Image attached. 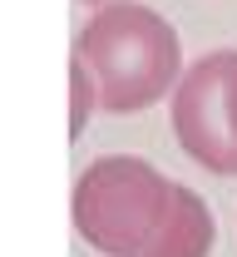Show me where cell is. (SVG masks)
Segmentation results:
<instances>
[{
    "instance_id": "5b68a950",
    "label": "cell",
    "mask_w": 237,
    "mask_h": 257,
    "mask_svg": "<svg viewBox=\"0 0 237 257\" xmlns=\"http://www.w3.org/2000/svg\"><path fill=\"white\" fill-rule=\"evenodd\" d=\"M99 109V84H94V74H89V64L69 60V134L79 139L84 128H89V114Z\"/></svg>"
},
{
    "instance_id": "6da1fadb",
    "label": "cell",
    "mask_w": 237,
    "mask_h": 257,
    "mask_svg": "<svg viewBox=\"0 0 237 257\" xmlns=\"http://www.w3.org/2000/svg\"><path fill=\"white\" fill-rule=\"evenodd\" d=\"M74 55L99 84V114H143L183 79L178 30L138 0H114L74 35Z\"/></svg>"
},
{
    "instance_id": "3957f363",
    "label": "cell",
    "mask_w": 237,
    "mask_h": 257,
    "mask_svg": "<svg viewBox=\"0 0 237 257\" xmlns=\"http://www.w3.org/2000/svg\"><path fill=\"white\" fill-rule=\"evenodd\" d=\"M168 119L198 168L237 178V50H212L183 69Z\"/></svg>"
},
{
    "instance_id": "7a4b0ae2",
    "label": "cell",
    "mask_w": 237,
    "mask_h": 257,
    "mask_svg": "<svg viewBox=\"0 0 237 257\" xmlns=\"http://www.w3.org/2000/svg\"><path fill=\"white\" fill-rule=\"evenodd\" d=\"M173 193H178V183L163 178L148 159L109 154L79 173V183L69 193V218H74V232L94 252L134 257L168 218Z\"/></svg>"
},
{
    "instance_id": "8992f818",
    "label": "cell",
    "mask_w": 237,
    "mask_h": 257,
    "mask_svg": "<svg viewBox=\"0 0 237 257\" xmlns=\"http://www.w3.org/2000/svg\"><path fill=\"white\" fill-rule=\"evenodd\" d=\"M79 5H114V0H79Z\"/></svg>"
},
{
    "instance_id": "277c9868",
    "label": "cell",
    "mask_w": 237,
    "mask_h": 257,
    "mask_svg": "<svg viewBox=\"0 0 237 257\" xmlns=\"http://www.w3.org/2000/svg\"><path fill=\"white\" fill-rule=\"evenodd\" d=\"M212 237H217V227H212L207 203L193 188L178 183V193H173V203H168V218L158 223V232L134 257H207L212 252Z\"/></svg>"
}]
</instances>
